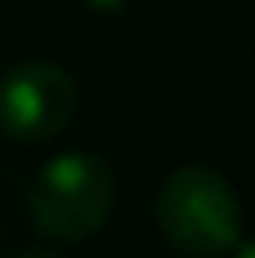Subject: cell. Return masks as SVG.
<instances>
[{
  "label": "cell",
  "instance_id": "8992f818",
  "mask_svg": "<svg viewBox=\"0 0 255 258\" xmlns=\"http://www.w3.org/2000/svg\"><path fill=\"white\" fill-rule=\"evenodd\" d=\"M233 251H236V258H251V247H248V243H244V239H240V243H236V247H233Z\"/></svg>",
  "mask_w": 255,
  "mask_h": 258
},
{
  "label": "cell",
  "instance_id": "52a82bcc",
  "mask_svg": "<svg viewBox=\"0 0 255 258\" xmlns=\"http://www.w3.org/2000/svg\"><path fill=\"white\" fill-rule=\"evenodd\" d=\"M0 239H4V213H0Z\"/></svg>",
  "mask_w": 255,
  "mask_h": 258
},
{
  "label": "cell",
  "instance_id": "277c9868",
  "mask_svg": "<svg viewBox=\"0 0 255 258\" xmlns=\"http://www.w3.org/2000/svg\"><path fill=\"white\" fill-rule=\"evenodd\" d=\"M90 12H101V15H113V12H120V8L128 4V0H83Z\"/></svg>",
  "mask_w": 255,
  "mask_h": 258
},
{
  "label": "cell",
  "instance_id": "3957f363",
  "mask_svg": "<svg viewBox=\"0 0 255 258\" xmlns=\"http://www.w3.org/2000/svg\"><path fill=\"white\" fill-rule=\"evenodd\" d=\"M75 109V79L53 60H26L0 83V135L15 142H45L60 135Z\"/></svg>",
  "mask_w": 255,
  "mask_h": 258
},
{
  "label": "cell",
  "instance_id": "5b68a950",
  "mask_svg": "<svg viewBox=\"0 0 255 258\" xmlns=\"http://www.w3.org/2000/svg\"><path fill=\"white\" fill-rule=\"evenodd\" d=\"M15 258H68L60 251H49V247H26V251H19Z\"/></svg>",
  "mask_w": 255,
  "mask_h": 258
},
{
  "label": "cell",
  "instance_id": "6da1fadb",
  "mask_svg": "<svg viewBox=\"0 0 255 258\" xmlns=\"http://www.w3.org/2000/svg\"><path fill=\"white\" fill-rule=\"evenodd\" d=\"M154 221L162 236L191 258H225L244 239L240 199L222 172L184 165L158 187Z\"/></svg>",
  "mask_w": 255,
  "mask_h": 258
},
{
  "label": "cell",
  "instance_id": "7a4b0ae2",
  "mask_svg": "<svg viewBox=\"0 0 255 258\" xmlns=\"http://www.w3.org/2000/svg\"><path fill=\"white\" fill-rule=\"evenodd\" d=\"M117 206L113 168L94 154L72 150L45 161L26 191L30 225L49 239L79 243L101 232Z\"/></svg>",
  "mask_w": 255,
  "mask_h": 258
}]
</instances>
